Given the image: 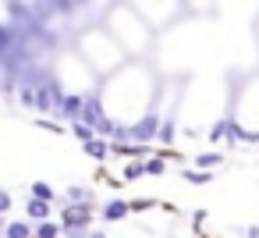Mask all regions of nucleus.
Returning a JSON list of instances; mask_svg holds the SVG:
<instances>
[{
	"label": "nucleus",
	"instance_id": "obj_9",
	"mask_svg": "<svg viewBox=\"0 0 259 238\" xmlns=\"http://www.w3.org/2000/svg\"><path fill=\"white\" fill-rule=\"evenodd\" d=\"M85 153H89L93 160H107V153H110V146H107L103 139H93V142H85Z\"/></svg>",
	"mask_w": 259,
	"mask_h": 238
},
{
	"label": "nucleus",
	"instance_id": "obj_3",
	"mask_svg": "<svg viewBox=\"0 0 259 238\" xmlns=\"http://www.w3.org/2000/svg\"><path fill=\"white\" fill-rule=\"evenodd\" d=\"M89 224H93V203L64 206V213H61V231H64V234H75V238H78Z\"/></svg>",
	"mask_w": 259,
	"mask_h": 238
},
{
	"label": "nucleus",
	"instance_id": "obj_10",
	"mask_svg": "<svg viewBox=\"0 0 259 238\" xmlns=\"http://www.w3.org/2000/svg\"><path fill=\"white\" fill-rule=\"evenodd\" d=\"M32 199H39V203H50V199H54V188H50L47 181H36V185H32Z\"/></svg>",
	"mask_w": 259,
	"mask_h": 238
},
{
	"label": "nucleus",
	"instance_id": "obj_5",
	"mask_svg": "<svg viewBox=\"0 0 259 238\" xmlns=\"http://www.w3.org/2000/svg\"><path fill=\"white\" fill-rule=\"evenodd\" d=\"M132 210H128V203L124 199H110L107 206H103V220H124Z\"/></svg>",
	"mask_w": 259,
	"mask_h": 238
},
{
	"label": "nucleus",
	"instance_id": "obj_7",
	"mask_svg": "<svg viewBox=\"0 0 259 238\" xmlns=\"http://www.w3.org/2000/svg\"><path fill=\"white\" fill-rule=\"evenodd\" d=\"M57 234H61V224H54V220L32 224V238H57Z\"/></svg>",
	"mask_w": 259,
	"mask_h": 238
},
{
	"label": "nucleus",
	"instance_id": "obj_14",
	"mask_svg": "<svg viewBox=\"0 0 259 238\" xmlns=\"http://www.w3.org/2000/svg\"><path fill=\"white\" fill-rule=\"evenodd\" d=\"M139 174H142V164H128V167H124V178H128V181L139 178Z\"/></svg>",
	"mask_w": 259,
	"mask_h": 238
},
{
	"label": "nucleus",
	"instance_id": "obj_1",
	"mask_svg": "<svg viewBox=\"0 0 259 238\" xmlns=\"http://www.w3.org/2000/svg\"><path fill=\"white\" fill-rule=\"evenodd\" d=\"M78 54H82V61L89 64V71H100V75H107V71L117 68V64H124V50H121L107 32H82Z\"/></svg>",
	"mask_w": 259,
	"mask_h": 238
},
{
	"label": "nucleus",
	"instance_id": "obj_13",
	"mask_svg": "<svg viewBox=\"0 0 259 238\" xmlns=\"http://www.w3.org/2000/svg\"><path fill=\"white\" fill-rule=\"evenodd\" d=\"M75 135H78V139H82V146H85V142H93V139H96V132H93V128H85V125H78V121H75Z\"/></svg>",
	"mask_w": 259,
	"mask_h": 238
},
{
	"label": "nucleus",
	"instance_id": "obj_16",
	"mask_svg": "<svg viewBox=\"0 0 259 238\" xmlns=\"http://www.w3.org/2000/svg\"><path fill=\"white\" fill-rule=\"evenodd\" d=\"M0 227H4V220H0Z\"/></svg>",
	"mask_w": 259,
	"mask_h": 238
},
{
	"label": "nucleus",
	"instance_id": "obj_11",
	"mask_svg": "<svg viewBox=\"0 0 259 238\" xmlns=\"http://www.w3.org/2000/svg\"><path fill=\"white\" fill-rule=\"evenodd\" d=\"M195 164H199V167H202V174H206L209 167H217V164H220V153H202V156H195Z\"/></svg>",
	"mask_w": 259,
	"mask_h": 238
},
{
	"label": "nucleus",
	"instance_id": "obj_6",
	"mask_svg": "<svg viewBox=\"0 0 259 238\" xmlns=\"http://www.w3.org/2000/svg\"><path fill=\"white\" fill-rule=\"evenodd\" d=\"M25 213L36 220V224H43L47 217H50V203H39V199H29V206H25Z\"/></svg>",
	"mask_w": 259,
	"mask_h": 238
},
{
	"label": "nucleus",
	"instance_id": "obj_4",
	"mask_svg": "<svg viewBox=\"0 0 259 238\" xmlns=\"http://www.w3.org/2000/svg\"><path fill=\"white\" fill-rule=\"evenodd\" d=\"M156 132H160V117H156V114H142V117L128 128V139H135L139 146H146V142L156 139Z\"/></svg>",
	"mask_w": 259,
	"mask_h": 238
},
{
	"label": "nucleus",
	"instance_id": "obj_2",
	"mask_svg": "<svg viewBox=\"0 0 259 238\" xmlns=\"http://www.w3.org/2000/svg\"><path fill=\"white\" fill-rule=\"evenodd\" d=\"M110 29H114V36H117L114 43H121V47H128V50H146L149 39H153L149 22H146V18H135L128 8H121V11L110 15Z\"/></svg>",
	"mask_w": 259,
	"mask_h": 238
},
{
	"label": "nucleus",
	"instance_id": "obj_8",
	"mask_svg": "<svg viewBox=\"0 0 259 238\" xmlns=\"http://www.w3.org/2000/svg\"><path fill=\"white\" fill-rule=\"evenodd\" d=\"M4 238H32V224L15 220V224H8V227H4Z\"/></svg>",
	"mask_w": 259,
	"mask_h": 238
},
{
	"label": "nucleus",
	"instance_id": "obj_15",
	"mask_svg": "<svg viewBox=\"0 0 259 238\" xmlns=\"http://www.w3.org/2000/svg\"><path fill=\"white\" fill-rule=\"evenodd\" d=\"M4 210H11V195H8V192H0V213H4Z\"/></svg>",
	"mask_w": 259,
	"mask_h": 238
},
{
	"label": "nucleus",
	"instance_id": "obj_12",
	"mask_svg": "<svg viewBox=\"0 0 259 238\" xmlns=\"http://www.w3.org/2000/svg\"><path fill=\"white\" fill-rule=\"evenodd\" d=\"M156 139H160V142H174V121H163L160 132H156Z\"/></svg>",
	"mask_w": 259,
	"mask_h": 238
}]
</instances>
